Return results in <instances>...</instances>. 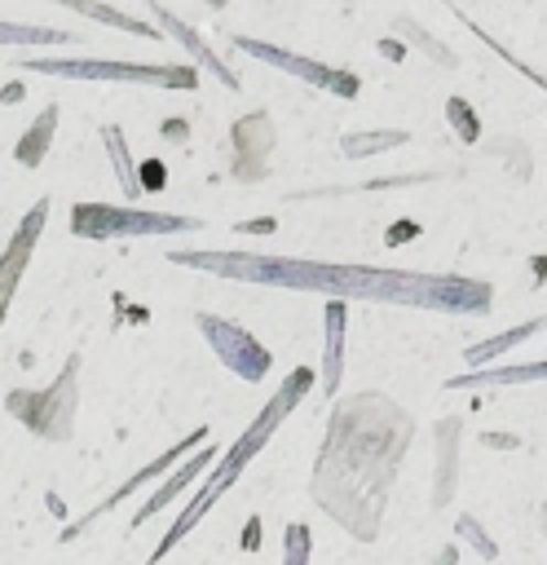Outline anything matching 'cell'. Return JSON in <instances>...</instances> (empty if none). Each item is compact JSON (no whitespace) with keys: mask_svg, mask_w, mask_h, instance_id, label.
<instances>
[{"mask_svg":"<svg viewBox=\"0 0 547 565\" xmlns=\"http://www.w3.org/2000/svg\"><path fill=\"white\" fill-rule=\"evenodd\" d=\"M203 437H207V428H194V433H190V437H185V441H176V446H172V450H163V455H159V459H154V463H150V468H141V472H132V477H128V481H124V486H119V490H115V494H110V499H106V503H101V508H97V512H88V516H84V521H79V525H71V530H66V539H71V534H79V530H84V525H88V521H93V516H101V512H106V508H115V503H124V499H128V494H132V490H141V486H146V481H154V477H159V472H168V468H172V463H176V459H181V455H185V450H190V446H194V441H203Z\"/></svg>","mask_w":547,"mask_h":565,"instance_id":"obj_11","label":"cell"},{"mask_svg":"<svg viewBox=\"0 0 547 565\" xmlns=\"http://www.w3.org/2000/svg\"><path fill=\"white\" fill-rule=\"evenodd\" d=\"M22 97H26L22 84H4V88H0V102H22Z\"/></svg>","mask_w":547,"mask_h":565,"instance_id":"obj_30","label":"cell"},{"mask_svg":"<svg viewBox=\"0 0 547 565\" xmlns=\"http://www.w3.org/2000/svg\"><path fill=\"white\" fill-rule=\"evenodd\" d=\"M176 265H199L225 278H251L269 287H300L326 291L331 300H388L441 313H485L494 291L481 278L459 274H415V269H375V265H318V260H287V256H256V252H168Z\"/></svg>","mask_w":547,"mask_h":565,"instance_id":"obj_2","label":"cell"},{"mask_svg":"<svg viewBox=\"0 0 547 565\" xmlns=\"http://www.w3.org/2000/svg\"><path fill=\"white\" fill-rule=\"evenodd\" d=\"M313 380H318V371H313V366H296V371L282 380V388H278V393L265 402V411H260V415L247 424V433H243V437H238V441H234V446L221 455V463L212 468V477L199 486V494L185 503V512L172 521V530L163 534V543L150 552V561H146V565H159V561H163V556H168V552H172V547H176V543H181V539H185V534H190V530H194V525H199V521L212 512V503H216V499H221V494H225V490H229V486L243 477V468H247V463H251V459L265 450V441H269V437L278 433V424H282V419L296 411V402H300V397L313 388Z\"/></svg>","mask_w":547,"mask_h":565,"instance_id":"obj_3","label":"cell"},{"mask_svg":"<svg viewBox=\"0 0 547 565\" xmlns=\"http://www.w3.org/2000/svg\"><path fill=\"white\" fill-rule=\"evenodd\" d=\"M199 216L176 212H141V207H110V203H75L71 207V234L79 238H128V234H181L199 230Z\"/></svg>","mask_w":547,"mask_h":565,"instance_id":"obj_6","label":"cell"},{"mask_svg":"<svg viewBox=\"0 0 547 565\" xmlns=\"http://www.w3.org/2000/svg\"><path fill=\"white\" fill-rule=\"evenodd\" d=\"M194 322H199V331L207 335V344H212V353L238 375V380H247V384H256V380H265V371H269V349L251 335V331H243V327H234V322H225V318H216V313H194Z\"/></svg>","mask_w":547,"mask_h":565,"instance_id":"obj_7","label":"cell"},{"mask_svg":"<svg viewBox=\"0 0 547 565\" xmlns=\"http://www.w3.org/2000/svg\"><path fill=\"white\" fill-rule=\"evenodd\" d=\"M282 565H309V525H287L282 534Z\"/></svg>","mask_w":547,"mask_h":565,"instance_id":"obj_23","label":"cell"},{"mask_svg":"<svg viewBox=\"0 0 547 565\" xmlns=\"http://www.w3.org/2000/svg\"><path fill=\"white\" fill-rule=\"evenodd\" d=\"M344 322H348L344 300H326V353H322V393L326 397H335L340 375H344Z\"/></svg>","mask_w":547,"mask_h":565,"instance_id":"obj_13","label":"cell"},{"mask_svg":"<svg viewBox=\"0 0 547 565\" xmlns=\"http://www.w3.org/2000/svg\"><path fill=\"white\" fill-rule=\"evenodd\" d=\"M274 230V221H243L238 225V234H269Z\"/></svg>","mask_w":547,"mask_h":565,"instance_id":"obj_29","label":"cell"},{"mask_svg":"<svg viewBox=\"0 0 547 565\" xmlns=\"http://www.w3.org/2000/svg\"><path fill=\"white\" fill-rule=\"evenodd\" d=\"M547 380V362H521V366H490L446 380V388H507V384H538Z\"/></svg>","mask_w":547,"mask_h":565,"instance_id":"obj_14","label":"cell"},{"mask_svg":"<svg viewBox=\"0 0 547 565\" xmlns=\"http://www.w3.org/2000/svg\"><path fill=\"white\" fill-rule=\"evenodd\" d=\"M401 141H410V132H401V128H379V132H348L340 150H344L348 159H362V154H375V150H393V146H401Z\"/></svg>","mask_w":547,"mask_h":565,"instance_id":"obj_21","label":"cell"},{"mask_svg":"<svg viewBox=\"0 0 547 565\" xmlns=\"http://www.w3.org/2000/svg\"><path fill=\"white\" fill-rule=\"evenodd\" d=\"M454 437H459V419H446L437 428V503H446L454 490Z\"/></svg>","mask_w":547,"mask_h":565,"instance_id":"obj_20","label":"cell"},{"mask_svg":"<svg viewBox=\"0 0 547 565\" xmlns=\"http://www.w3.org/2000/svg\"><path fill=\"white\" fill-rule=\"evenodd\" d=\"M415 419L384 393H353L335 406L313 463V499L362 543L379 534V516L410 446Z\"/></svg>","mask_w":547,"mask_h":565,"instance_id":"obj_1","label":"cell"},{"mask_svg":"<svg viewBox=\"0 0 547 565\" xmlns=\"http://www.w3.org/2000/svg\"><path fill=\"white\" fill-rule=\"evenodd\" d=\"M538 331H547V313H543V318H529V322H521V327H512V331H498V335H490V340L468 344V349H463V358H468V366H472V371H481L485 362H494L498 353H512L516 344H525V340H529V335H538Z\"/></svg>","mask_w":547,"mask_h":565,"instance_id":"obj_15","label":"cell"},{"mask_svg":"<svg viewBox=\"0 0 547 565\" xmlns=\"http://www.w3.org/2000/svg\"><path fill=\"white\" fill-rule=\"evenodd\" d=\"M234 49H243L247 57H260V62L287 71V75H300V79H309L318 88H331L340 97H357V75H348V71L322 66L313 57H300V53H287V49H274V44H260V40H247V35H234Z\"/></svg>","mask_w":547,"mask_h":565,"instance_id":"obj_9","label":"cell"},{"mask_svg":"<svg viewBox=\"0 0 547 565\" xmlns=\"http://www.w3.org/2000/svg\"><path fill=\"white\" fill-rule=\"evenodd\" d=\"M75 397H79V358L71 353L66 366L49 388H13L4 397L9 415H18L35 437L44 441H66L75 428Z\"/></svg>","mask_w":547,"mask_h":565,"instance_id":"obj_4","label":"cell"},{"mask_svg":"<svg viewBox=\"0 0 547 565\" xmlns=\"http://www.w3.org/2000/svg\"><path fill=\"white\" fill-rule=\"evenodd\" d=\"M137 177H141V190H163V185H168V168H163L159 159H146V163L137 168Z\"/></svg>","mask_w":547,"mask_h":565,"instance_id":"obj_27","label":"cell"},{"mask_svg":"<svg viewBox=\"0 0 547 565\" xmlns=\"http://www.w3.org/2000/svg\"><path fill=\"white\" fill-rule=\"evenodd\" d=\"M229 141H234V181H243V185L265 181L269 154H274V141H278L269 110H251V115L234 119Z\"/></svg>","mask_w":547,"mask_h":565,"instance_id":"obj_8","label":"cell"},{"mask_svg":"<svg viewBox=\"0 0 547 565\" xmlns=\"http://www.w3.org/2000/svg\"><path fill=\"white\" fill-rule=\"evenodd\" d=\"M476 35H481V40H485V44H490V49H494V53H498V57H507V66H516V71H521V75H525V79H534V84H538V88H543V93H547V75H543V71H534V66H525V62H521V57H512V49H503V44H498V40H494V35H485V31H476Z\"/></svg>","mask_w":547,"mask_h":565,"instance_id":"obj_26","label":"cell"},{"mask_svg":"<svg viewBox=\"0 0 547 565\" xmlns=\"http://www.w3.org/2000/svg\"><path fill=\"white\" fill-rule=\"evenodd\" d=\"M459 539H468L476 552H481V561H494L498 556V547H494V539L472 521V516H459Z\"/></svg>","mask_w":547,"mask_h":565,"instance_id":"obj_25","label":"cell"},{"mask_svg":"<svg viewBox=\"0 0 547 565\" xmlns=\"http://www.w3.org/2000/svg\"><path fill=\"white\" fill-rule=\"evenodd\" d=\"M101 141H106V154H110V163H115V177H119L124 194H128V199H141V181H137V168H132V159H128V146H124L119 124H106V128H101Z\"/></svg>","mask_w":547,"mask_h":565,"instance_id":"obj_19","label":"cell"},{"mask_svg":"<svg viewBox=\"0 0 547 565\" xmlns=\"http://www.w3.org/2000/svg\"><path fill=\"white\" fill-rule=\"evenodd\" d=\"M207 463H216V446H203V450H194V459H190L181 472H172V477H168V481H163V486H159V490H154V494H150V499L137 508V516H132V530H137L141 521H150L154 512H163V508H168V503H172V499H176V494H181V490H185V486H190L199 472H207Z\"/></svg>","mask_w":547,"mask_h":565,"instance_id":"obj_12","label":"cell"},{"mask_svg":"<svg viewBox=\"0 0 547 565\" xmlns=\"http://www.w3.org/2000/svg\"><path fill=\"white\" fill-rule=\"evenodd\" d=\"M57 4H66V9H79L84 18H97V22H106V26H124V31H132V35H146V40H163L150 22H141V18H128V13H119V9H110V4H97V0H57Z\"/></svg>","mask_w":547,"mask_h":565,"instance_id":"obj_18","label":"cell"},{"mask_svg":"<svg viewBox=\"0 0 547 565\" xmlns=\"http://www.w3.org/2000/svg\"><path fill=\"white\" fill-rule=\"evenodd\" d=\"M543 530H547V508H543Z\"/></svg>","mask_w":547,"mask_h":565,"instance_id":"obj_31","label":"cell"},{"mask_svg":"<svg viewBox=\"0 0 547 565\" xmlns=\"http://www.w3.org/2000/svg\"><path fill=\"white\" fill-rule=\"evenodd\" d=\"M71 31L57 26H26V22H0V44H71Z\"/></svg>","mask_w":547,"mask_h":565,"instance_id":"obj_22","label":"cell"},{"mask_svg":"<svg viewBox=\"0 0 547 565\" xmlns=\"http://www.w3.org/2000/svg\"><path fill=\"white\" fill-rule=\"evenodd\" d=\"M159 132H163L168 141H185V137H190V124H185V119H163Z\"/></svg>","mask_w":547,"mask_h":565,"instance_id":"obj_28","label":"cell"},{"mask_svg":"<svg viewBox=\"0 0 547 565\" xmlns=\"http://www.w3.org/2000/svg\"><path fill=\"white\" fill-rule=\"evenodd\" d=\"M154 18H159V22H163V26H168V31H172V35H176V40H181V44H185V49H190V53H194V57H199V62H203L221 84H225V88H238V75H234V71L212 53V44H203V40H199V31H194V26H185L181 18H172L163 4H154Z\"/></svg>","mask_w":547,"mask_h":565,"instance_id":"obj_16","label":"cell"},{"mask_svg":"<svg viewBox=\"0 0 547 565\" xmlns=\"http://www.w3.org/2000/svg\"><path fill=\"white\" fill-rule=\"evenodd\" d=\"M18 71H44L62 79H119V84H154V88H199L194 66H137V62H84V57H26Z\"/></svg>","mask_w":547,"mask_h":565,"instance_id":"obj_5","label":"cell"},{"mask_svg":"<svg viewBox=\"0 0 547 565\" xmlns=\"http://www.w3.org/2000/svg\"><path fill=\"white\" fill-rule=\"evenodd\" d=\"M446 115H450V124L459 128V137H463V141H476V137H481V124L472 119V110H468V102H463V97H450V102H446Z\"/></svg>","mask_w":547,"mask_h":565,"instance_id":"obj_24","label":"cell"},{"mask_svg":"<svg viewBox=\"0 0 547 565\" xmlns=\"http://www.w3.org/2000/svg\"><path fill=\"white\" fill-rule=\"evenodd\" d=\"M44 221H49V194H44V199H35V207L18 221L13 238H9V243H4V252H0V327H4L9 300H13V291H18V278L26 274V260H31L35 243H40Z\"/></svg>","mask_w":547,"mask_h":565,"instance_id":"obj_10","label":"cell"},{"mask_svg":"<svg viewBox=\"0 0 547 565\" xmlns=\"http://www.w3.org/2000/svg\"><path fill=\"white\" fill-rule=\"evenodd\" d=\"M53 128H57V102L35 115V124H31V128L22 132V141L13 146V159H18L22 168H40L44 154H49V141H53Z\"/></svg>","mask_w":547,"mask_h":565,"instance_id":"obj_17","label":"cell"},{"mask_svg":"<svg viewBox=\"0 0 547 565\" xmlns=\"http://www.w3.org/2000/svg\"><path fill=\"white\" fill-rule=\"evenodd\" d=\"M212 4H229V0H212Z\"/></svg>","mask_w":547,"mask_h":565,"instance_id":"obj_32","label":"cell"}]
</instances>
